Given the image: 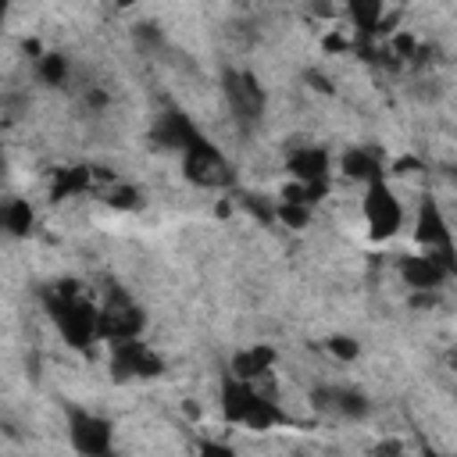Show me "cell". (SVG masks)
Returning a JSON list of instances; mask_svg holds the SVG:
<instances>
[{
  "label": "cell",
  "mask_w": 457,
  "mask_h": 457,
  "mask_svg": "<svg viewBox=\"0 0 457 457\" xmlns=\"http://www.w3.org/2000/svg\"><path fill=\"white\" fill-rule=\"evenodd\" d=\"M425 457H443V453H432V450H428V453H425Z\"/></svg>",
  "instance_id": "32"
},
{
  "label": "cell",
  "mask_w": 457,
  "mask_h": 457,
  "mask_svg": "<svg viewBox=\"0 0 457 457\" xmlns=\"http://www.w3.org/2000/svg\"><path fill=\"white\" fill-rule=\"evenodd\" d=\"M328 193V186H307V182H289L286 189H282V204H300V207H311L314 211V204L321 200Z\"/></svg>",
  "instance_id": "19"
},
{
  "label": "cell",
  "mask_w": 457,
  "mask_h": 457,
  "mask_svg": "<svg viewBox=\"0 0 457 457\" xmlns=\"http://www.w3.org/2000/svg\"><path fill=\"white\" fill-rule=\"evenodd\" d=\"M64 418H68V443L79 457H111L114 453L111 418H104V414H96L82 403H68Z\"/></svg>",
  "instance_id": "5"
},
{
  "label": "cell",
  "mask_w": 457,
  "mask_h": 457,
  "mask_svg": "<svg viewBox=\"0 0 457 457\" xmlns=\"http://www.w3.org/2000/svg\"><path fill=\"white\" fill-rule=\"evenodd\" d=\"M393 168H396V171H400V175H407V171H411V168H418V161H414V157H400V161H396V164H393Z\"/></svg>",
  "instance_id": "29"
},
{
  "label": "cell",
  "mask_w": 457,
  "mask_h": 457,
  "mask_svg": "<svg viewBox=\"0 0 457 457\" xmlns=\"http://www.w3.org/2000/svg\"><path fill=\"white\" fill-rule=\"evenodd\" d=\"M221 89H225L228 111H232V121L243 132H253L264 118V107H268V93H264L261 79L253 71H243V68H225Z\"/></svg>",
  "instance_id": "3"
},
{
  "label": "cell",
  "mask_w": 457,
  "mask_h": 457,
  "mask_svg": "<svg viewBox=\"0 0 457 457\" xmlns=\"http://www.w3.org/2000/svg\"><path fill=\"white\" fill-rule=\"evenodd\" d=\"M400 221H403V204L396 200L389 182L378 179V182L364 186V225H368V236L375 243H386V239L396 236Z\"/></svg>",
  "instance_id": "7"
},
{
  "label": "cell",
  "mask_w": 457,
  "mask_h": 457,
  "mask_svg": "<svg viewBox=\"0 0 457 457\" xmlns=\"http://www.w3.org/2000/svg\"><path fill=\"white\" fill-rule=\"evenodd\" d=\"M143 325H146L143 307L121 286H111L107 296H104V303L96 307V339H107V343L139 339L143 336Z\"/></svg>",
  "instance_id": "4"
},
{
  "label": "cell",
  "mask_w": 457,
  "mask_h": 457,
  "mask_svg": "<svg viewBox=\"0 0 457 457\" xmlns=\"http://www.w3.org/2000/svg\"><path fill=\"white\" fill-rule=\"evenodd\" d=\"M243 207H246L253 218H261V221H275V207H271L264 196H243Z\"/></svg>",
  "instance_id": "25"
},
{
  "label": "cell",
  "mask_w": 457,
  "mask_h": 457,
  "mask_svg": "<svg viewBox=\"0 0 457 457\" xmlns=\"http://www.w3.org/2000/svg\"><path fill=\"white\" fill-rule=\"evenodd\" d=\"M4 18H7V4L0 0V21H4Z\"/></svg>",
  "instance_id": "31"
},
{
  "label": "cell",
  "mask_w": 457,
  "mask_h": 457,
  "mask_svg": "<svg viewBox=\"0 0 457 457\" xmlns=\"http://www.w3.org/2000/svg\"><path fill=\"white\" fill-rule=\"evenodd\" d=\"M182 175L189 186H200V189H228L236 179L232 164L207 136H200L189 150H182Z\"/></svg>",
  "instance_id": "6"
},
{
  "label": "cell",
  "mask_w": 457,
  "mask_h": 457,
  "mask_svg": "<svg viewBox=\"0 0 457 457\" xmlns=\"http://www.w3.org/2000/svg\"><path fill=\"white\" fill-rule=\"evenodd\" d=\"M311 407L328 418L361 421V418H368L371 400L357 386H318V389H311Z\"/></svg>",
  "instance_id": "9"
},
{
  "label": "cell",
  "mask_w": 457,
  "mask_h": 457,
  "mask_svg": "<svg viewBox=\"0 0 457 457\" xmlns=\"http://www.w3.org/2000/svg\"><path fill=\"white\" fill-rule=\"evenodd\" d=\"M89 182H93V168H86V164L57 168V171H54V182H50V200L61 204V200H68V196H79V193L89 189Z\"/></svg>",
  "instance_id": "18"
},
{
  "label": "cell",
  "mask_w": 457,
  "mask_h": 457,
  "mask_svg": "<svg viewBox=\"0 0 457 457\" xmlns=\"http://www.w3.org/2000/svg\"><path fill=\"white\" fill-rule=\"evenodd\" d=\"M132 36H136V46H139V50H157V46H164V32H161L157 25H150V21H146V25H136Z\"/></svg>",
  "instance_id": "24"
},
{
  "label": "cell",
  "mask_w": 457,
  "mask_h": 457,
  "mask_svg": "<svg viewBox=\"0 0 457 457\" xmlns=\"http://www.w3.org/2000/svg\"><path fill=\"white\" fill-rule=\"evenodd\" d=\"M414 239L425 246V250H446L453 246L450 243V228H446V218L439 211V204L432 196H425L418 204V221H414Z\"/></svg>",
  "instance_id": "13"
},
{
  "label": "cell",
  "mask_w": 457,
  "mask_h": 457,
  "mask_svg": "<svg viewBox=\"0 0 457 457\" xmlns=\"http://www.w3.org/2000/svg\"><path fill=\"white\" fill-rule=\"evenodd\" d=\"M32 221H36V214H32L29 200H21V196H4L0 200V232L21 239V236L32 232Z\"/></svg>",
  "instance_id": "17"
},
{
  "label": "cell",
  "mask_w": 457,
  "mask_h": 457,
  "mask_svg": "<svg viewBox=\"0 0 457 457\" xmlns=\"http://www.w3.org/2000/svg\"><path fill=\"white\" fill-rule=\"evenodd\" d=\"M396 268H400V278H403L414 293H436V289L453 275L432 250H425V253H407V257L396 261Z\"/></svg>",
  "instance_id": "11"
},
{
  "label": "cell",
  "mask_w": 457,
  "mask_h": 457,
  "mask_svg": "<svg viewBox=\"0 0 457 457\" xmlns=\"http://www.w3.org/2000/svg\"><path fill=\"white\" fill-rule=\"evenodd\" d=\"M303 79L311 82V89H318V93H332V82H328L321 71H314V68H311V71H303Z\"/></svg>",
  "instance_id": "28"
},
{
  "label": "cell",
  "mask_w": 457,
  "mask_h": 457,
  "mask_svg": "<svg viewBox=\"0 0 457 457\" xmlns=\"http://www.w3.org/2000/svg\"><path fill=\"white\" fill-rule=\"evenodd\" d=\"M50 321L57 325V332L64 336L68 346L75 350H86L96 343V303L82 293V286L75 278H61V282H50L43 293H39Z\"/></svg>",
  "instance_id": "1"
},
{
  "label": "cell",
  "mask_w": 457,
  "mask_h": 457,
  "mask_svg": "<svg viewBox=\"0 0 457 457\" xmlns=\"http://www.w3.org/2000/svg\"><path fill=\"white\" fill-rule=\"evenodd\" d=\"M325 50H346V39L343 36H328L325 39Z\"/></svg>",
  "instance_id": "30"
},
{
  "label": "cell",
  "mask_w": 457,
  "mask_h": 457,
  "mask_svg": "<svg viewBox=\"0 0 457 457\" xmlns=\"http://www.w3.org/2000/svg\"><path fill=\"white\" fill-rule=\"evenodd\" d=\"M339 168H343L346 179L364 182V186L386 179V164H382V157H378L371 146H350V150L339 157Z\"/></svg>",
  "instance_id": "15"
},
{
  "label": "cell",
  "mask_w": 457,
  "mask_h": 457,
  "mask_svg": "<svg viewBox=\"0 0 457 457\" xmlns=\"http://www.w3.org/2000/svg\"><path fill=\"white\" fill-rule=\"evenodd\" d=\"M275 364V350L257 343V346H246V350H236L232 361H228V378H239V382H250L253 378H264Z\"/></svg>",
  "instance_id": "14"
},
{
  "label": "cell",
  "mask_w": 457,
  "mask_h": 457,
  "mask_svg": "<svg viewBox=\"0 0 457 457\" xmlns=\"http://www.w3.org/2000/svg\"><path fill=\"white\" fill-rule=\"evenodd\" d=\"M39 79L46 86H64L68 82V57L64 54H43L39 57Z\"/></svg>",
  "instance_id": "20"
},
{
  "label": "cell",
  "mask_w": 457,
  "mask_h": 457,
  "mask_svg": "<svg viewBox=\"0 0 457 457\" xmlns=\"http://www.w3.org/2000/svg\"><path fill=\"white\" fill-rule=\"evenodd\" d=\"M164 371V361L154 346L143 339H121L111 343V378L114 382H132V378H157Z\"/></svg>",
  "instance_id": "8"
},
{
  "label": "cell",
  "mask_w": 457,
  "mask_h": 457,
  "mask_svg": "<svg viewBox=\"0 0 457 457\" xmlns=\"http://www.w3.org/2000/svg\"><path fill=\"white\" fill-rule=\"evenodd\" d=\"M275 218H282L289 228H307V221H311V207H300V204H282V200H278Z\"/></svg>",
  "instance_id": "23"
},
{
  "label": "cell",
  "mask_w": 457,
  "mask_h": 457,
  "mask_svg": "<svg viewBox=\"0 0 457 457\" xmlns=\"http://www.w3.org/2000/svg\"><path fill=\"white\" fill-rule=\"evenodd\" d=\"M104 204L114 207V211H132L139 204V189L136 186H114V189H107Z\"/></svg>",
  "instance_id": "22"
},
{
  "label": "cell",
  "mask_w": 457,
  "mask_h": 457,
  "mask_svg": "<svg viewBox=\"0 0 457 457\" xmlns=\"http://www.w3.org/2000/svg\"><path fill=\"white\" fill-rule=\"evenodd\" d=\"M286 168L293 171V182H307V186H328V171H332V161H328V150L325 146H293L286 154Z\"/></svg>",
  "instance_id": "12"
},
{
  "label": "cell",
  "mask_w": 457,
  "mask_h": 457,
  "mask_svg": "<svg viewBox=\"0 0 457 457\" xmlns=\"http://www.w3.org/2000/svg\"><path fill=\"white\" fill-rule=\"evenodd\" d=\"M325 350H328L332 357H339V361H353V357L361 353V343H357L353 336L336 332V336H328V339H325Z\"/></svg>",
  "instance_id": "21"
},
{
  "label": "cell",
  "mask_w": 457,
  "mask_h": 457,
  "mask_svg": "<svg viewBox=\"0 0 457 457\" xmlns=\"http://www.w3.org/2000/svg\"><path fill=\"white\" fill-rule=\"evenodd\" d=\"M371 457H403V443L400 439H382L371 446Z\"/></svg>",
  "instance_id": "27"
},
{
  "label": "cell",
  "mask_w": 457,
  "mask_h": 457,
  "mask_svg": "<svg viewBox=\"0 0 457 457\" xmlns=\"http://www.w3.org/2000/svg\"><path fill=\"white\" fill-rule=\"evenodd\" d=\"M196 453H200V457H239L228 443H218V439H200Z\"/></svg>",
  "instance_id": "26"
},
{
  "label": "cell",
  "mask_w": 457,
  "mask_h": 457,
  "mask_svg": "<svg viewBox=\"0 0 457 457\" xmlns=\"http://www.w3.org/2000/svg\"><path fill=\"white\" fill-rule=\"evenodd\" d=\"M382 4L378 0H350L346 7H343V14L350 18V25H353V32H357V46L364 50L368 46V39L375 36V32H382Z\"/></svg>",
  "instance_id": "16"
},
{
  "label": "cell",
  "mask_w": 457,
  "mask_h": 457,
  "mask_svg": "<svg viewBox=\"0 0 457 457\" xmlns=\"http://www.w3.org/2000/svg\"><path fill=\"white\" fill-rule=\"evenodd\" d=\"M218 396H221V414L232 425H243V428H253V432H271L278 425H289V414L275 400L261 396L250 382H239V378L225 375Z\"/></svg>",
  "instance_id": "2"
},
{
  "label": "cell",
  "mask_w": 457,
  "mask_h": 457,
  "mask_svg": "<svg viewBox=\"0 0 457 457\" xmlns=\"http://www.w3.org/2000/svg\"><path fill=\"white\" fill-rule=\"evenodd\" d=\"M204 132L193 125V118L182 111V107H164L150 129V143L161 146V150H189Z\"/></svg>",
  "instance_id": "10"
}]
</instances>
